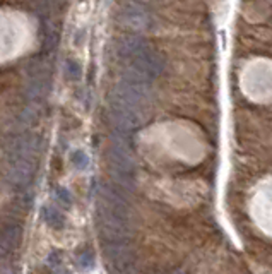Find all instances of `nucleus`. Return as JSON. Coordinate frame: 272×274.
<instances>
[{
	"instance_id": "f257e3e1",
	"label": "nucleus",
	"mask_w": 272,
	"mask_h": 274,
	"mask_svg": "<svg viewBox=\"0 0 272 274\" xmlns=\"http://www.w3.org/2000/svg\"><path fill=\"white\" fill-rule=\"evenodd\" d=\"M100 233L106 243H129L132 237V224L129 214L116 213L105 206H100Z\"/></svg>"
},
{
	"instance_id": "f03ea898",
	"label": "nucleus",
	"mask_w": 272,
	"mask_h": 274,
	"mask_svg": "<svg viewBox=\"0 0 272 274\" xmlns=\"http://www.w3.org/2000/svg\"><path fill=\"white\" fill-rule=\"evenodd\" d=\"M105 261L113 274H134L135 252L129 243H106Z\"/></svg>"
},
{
	"instance_id": "7ed1b4c3",
	"label": "nucleus",
	"mask_w": 272,
	"mask_h": 274,
	"mask_svg": "<svg viewBox=\"0 0 272 274\" xmlns=\"http://www.w3.org/2000/svg\"><path fill=\"white\" fill-rule=\"evenodd\" d=\"M108 165H110V171L132 173V175L135 171V166H137L134 151L123 141H113V144H111V148L108 151Z\"/></svg>"
},
{
	"instance_id": "20e7f679",
	"label": "nucleus",
	"mask_w": 272,
	"mask_h": 274,
	"mask_svg": "<svg viewBox=\"0 0 272 274\" xmlns=\"http://www.w3.org/2000/svg\"><path fill=\"white\" fill-rule=\"evenodd\" d=\"M36 173V161L35 159H26V158H16L11 159V166L7 171V178L12 187L17 190H22L29 187Z\"/></svg>"
},
{
	"instance_id": "39448f33",
	"label": "nucleus",
	"mask_w": 272,
	"mask_h": 274,
	"mask_svg": "<svg viewBox=\"0 0 272 274\" xmlns=\"http://www.w3.org/2000/svg\"><path fill=\"white\" fill-rule=\"evenodd\" d=\"M21 237H22V230L17 223L9 221L0 226V245L6 248L7 252H11L14 247L19 245Z\"/></svg>"
},
{
	"instance_id": "423d86ee",
	"label": "nucleus",
	"mask_w": 272,
	"mask_h": 274,
	"mask_svg": "<svg viewBox=\"0 0 272 274\" xmlns=\"http://www.w3.org/2000/svg\"><path fill=\"white\" fill-rule=\"evenodd\" d=\"M41 218L48 226L53 230H62L65 226V216L55 206H45L41 211Z\"/></svg>"
},
{
	"instance_id": "0eeeda50",
	"label": "nucleus",
	"mask_w": 272,
	"mask_h": 274,
	"mask_svg": "<svg viewBox=\"0 0 272 274\" xmlns=\"http://www.w3.org/2000/svg\"><path fill=\"white\" fill-rule=\"evenodd\" d=\"M77 267L81 271H91L94 267V254L89 250L81 252L79 257H77Z\"/></svg>"
},
{
	"instance_id": "6e6552de",
	"label": "nucleus",
	"mask_w": 272,
	"mask_h": 274,
	"mask_svg": "<svg viewBox=\"0 0 272 274\" xmlns=\"http://www.w3.org/2000/svg\"><path fill=\"white\" fill-rule=\"evenodd\" d=\"M70 163L76 166L77 170H84L89 165V156H87L84 151H76L70 156Z\"/></svg>"
},
{
	"instance_id": "1a4fd4ad",
	"label": "nucleus",
	"mask_w": 272,
	"mask_h": 274,
	"mask_svg": "<svg viewBox=\"0 0 272 274\" xmlns=\"http://www.w3.org/2000/svg\"><path fill=\"white\" fill-rule=\"evenodd\" d=\"M55 200L60 206H64V208H69L72 204V197H70V192L64 187H57L55 189Z\"/></svg>"
},
{
	"instance_id": "9d476101",
	"label": "nucleus",
	"mask_w": 272,
	"mask_h": 274,
	"mask_svg": "<svg viewBox=\"0 0 272 274\" xmlns=\"http://www.w3.org/2000/svg\"><path fill=\"white\" fill-rule=\"evenodd\" d=\"M0 274H16V271H14L12 266H9V264L2 262V264H0Z\"/></svg>"
},
{
	"instance_id": "9b49d317",
	"label": "nucleus",
	"mask_w": 272,
	"mask_h": 274,
	"mask_svg": "<svg viewBox=\"0 0 272 274\" xmlns=\"http://www.w3.org/2000/svg\"><path fill=\"white\" fill-rule=\"evenodd\" d=\"M169 274H187L185 271H182V269H175V271H171Z\"/></svg>"
},
{
	"instance_id": "f8f14e48",
	"label": "nucleus",
	"mask_w": 272,
	"mask_h": 274,
	"mask_svg": "<svg viewBox=\"0 0 272 274\" xmlns=\"http://www.w3.org/2000/svg\"><path fill=\"white\" fill-rule=\"evenodd\" d=\"M55 274H64V272H55Z\"/></svg>"
}]
</instances>
